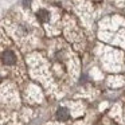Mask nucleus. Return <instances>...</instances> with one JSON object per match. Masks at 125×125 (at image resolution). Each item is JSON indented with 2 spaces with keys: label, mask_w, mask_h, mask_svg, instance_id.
<instances>
[{
  "label": "nucleus",
  "mask_w": 125,
  "mask_h": 125,
  "mask_svg": "<svg viewBox=\"0 0 125 125\" xmlns=\"http://www.w3.org/2000/svg\"><path fill=\"white\" fill-rule=\"evenodd\" d=\"M1 59H3V62L6 65H15V62H16V55L11 50H6L3 52V55H1Z\"/></svg>",
  "instance_id": "1"
},
{
  "label": "nucleus",
  "mask_w": 125,
  "mask_h": 125,
  "mask_svg": "<svg viewBox=\"0 0 125 125\" xmlns=\"http://www.w3.org/2000/svg\"><path fill=\"white\" fill-rule=\"evenodd\" d=\"M57 118L59 120V121H66V120H69V112L66 110L65 108H61L57 110Z\"/></svg>",
  "instance_id": "3"
},
{
  "label": "nucleus",
  "mask_w": 125,
  "mask_h": 125,
  "mask_svg": "<svg viewBox=\"0 0 125 125\" xmlns=\"http://www.w3.org/2000/svg\"><path fill=\"white\" fill-rule=\"evenodd\" d=\"M36 18H38L39 22L46 23V22H49V20H50V14H49L47 10H39V11L36 12Z\"/></svg>",
  "instance_id": "2"
},
{
  "label": "nucleus",
  "mask_w": 125,
  "mask_h": 125,
  "mask_svg": "<svg viewBox=\"0 0 125 125\" xmlns=\"http://www.w3.org/2000/svg\"><path fill=\"white\" fill-rule=\"evenodd\" d=\"M23 3H24V6H30L31 0H24V1H23Z\"/></svg>",
  "instance_id": "4"
}]
</instances>
